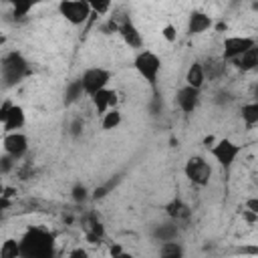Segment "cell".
<instances>
[{
	"label": "cell",
	"instance_id": "6da1fadb",
	"mask_svg": "<svg viewBox=\"0 0 258 258\" xmlns=\"http://www.w3.org/2000/svg\"><path fill=\"white\" fill-rule=\"evenodd\" d=\"M22 258H50L54 254V236L42 228H28L20 238Z\"/></svg>",
	"mask_w": 258,
	"mask_h": 258
},
{
	"label": "cell",
	"instance_id": "7a4b0ae2",
	"mask_svg": "<svg viewBox=\"0 0 258 258\" xmlns=\"http://www.w3.org/2000/svg\"><path fill=\"white\" fill-rule=\"evenodd\" d=\"M30 75V62L26 60V56L18 50H10L2 56L0 62V77H2V85L4 89L16 87L24 77Z\"/></svg>",
	"mask_w": 258,
	"mask_h": 258
},
{
	"label": "cell",
	"instance_id": "3957f363",
	"mask_svg": "<svg viewBox=\"0 0 258 258\" xmlns=\"http://www.w3.org/2000/svg\"><path fill=\"white\" fill-rule=\"evenodd\" d=\"M133 67H135L137 75H139L151 89L157 87V79H159V73H161V58H159L157 52L147 50V48L137 50V54H135V58H133Z\"/></svg>",
	"mask_w": 258,
	"mask_h": 258
},
{
	"label": "cell",
	"instance_id": "277c9868",
	"mask_svg": "<svg viewBox=\"0 0 258 258\" xmlns=\"http://www.w3.org/2000/svg\"><path fill=\"white\" fill-rule=\"evenodd\" d=\"M208 151H210V155L214 157V161H216L222 169H230V167L234 165V161L238 159V155H240V151H242V145L236 143V141H232V139H228V137H222V139H218Z\"/></svg>",
	"mask_w": 258,
	"mask_h": 258
},
{
	"label": "cell",
	"instance_id": "5b68a950",
	"mask_svg": "<svg viewBox=\"0 0 258 258\" xmlns=\"http://www.w3.org/2000/svg\"><path fill=\"white\" fill-rule=\"evenodd\" d=\"M0 123H2V131L4 133L20 131L26 125V113L12 99H4L2 105H0Z\"/></svg>",
	"mask_w": 258,
	"mask_h": 258
},
{
	"label": "cell",
	"instance_id": "8992f818",
	"mask_svg": "<svg viewBox=\"0 0 258 258\" xmlns=\"http://www.w3.org/2000/svg\"><path fill=\"white\" fill-rule=\"evenodd\" d=\"M183 173H185V177H187L194 185L204 187V185H208L210 179H212V165H210V161H208L206 157H202V155H191V157L185 159Z\"/></svg>",
	"mask_w": 258,
	"mask_h": 258
},
{
	"label": "cell",
	"instance_id": "52a82bcc",
	"mask_svg": "<svg viewBox=\"0 0 258 258\" xmlns=\"http://www.w3.org/2000/svg\"><path fill=\"white\" fill-rule=\"evenodd\" d=\"M93 8L85 0H60L58 2V14L73 26H81L89 20Z\"/></svg>",
	"mask_w": 258,
	"mask_h": 258
},
{
	"label": "cell",
	"instance_id": "ba28073f",
	"mask_svg": "<svg viewBox=\"0 0 258 258\" xmlns=\"http://www.w3.org/2000/svg\"><path fill=\"white\" fill-rule=\"evenodd\" d=\"M256 46V40L252 36H242V34H232V36H226L224 42H222V58L228 62H232L234 58L242 56L244 52H248L250 48Z\"/></svg>",
	"mask_w": 258,
	"mask_h": 258
},
{
	"label": "cell",
	"instance_id": "9c48e42d",
	"mask_svg": "<svg viewBox=\"0 0 258 258\" xmlns=\"http://www.w3.org/2000/svg\"><path fill=\"white\" fill-rule=\"evenodd\" d=\"M83 87H85V95H95L97 91L105 89L111 81V71L103 69V67H91L81 75Z\"/></svg>",
	"mask_w": 258,
	"mask_h": 258
},
{
	"label": "cell",
	"instance_id": "30bf717a",
	"mask_svg": "<svg viewBox=\"0 0 258 258\" xmlns=\"http://www.w3.org/2000/svg\"><path fill=\"white\" fill-rule=\"evenodd\" d=\"M2 149H4V153L12 155L18 161V159H22L28 153V137L24 133H20V131L4 133V137H2Z\"/></svg>",
	"mask_w": 258,
	"mask_h": 258
},
{
	"label": "cell",
	"instance_id": "8fae6325",
	"mask_svg": "<svg viewBox=\"0 0 258 258\" xmlns=\"http://www.w3.org/2000/svg\"><path fill=\"white\" fill-rule=\"evenodd\" d=\"M200 99H202V89H196L191 85H183L175 95V105L179 107L181 113H194L200 105Z\"/></svg>",
	"mask_w": 258,
	"mask_h": 258
},
{
	"label": "cell",
	"instance_id": "7c38bea8",
	"mask_svg": "<svg viewBox=\"0 0 258 258\" xmlns=\"http://www.w3.org/2000/svg\"><path fill=\"white\" fill-rule=\"evenodd\" d=\"M214 26V20L208 12L204 10H191L187 16V34L189 36H200L204 32H208Z\"/></svg>",
	"mask_w": 258,
	"mask_h": 258
},
{
	"label": "cell",
	"instance_id": "4fadbf2b",
	"mask_svg": "<svg viewBox=\"0 0 258 258\" xmlns=\"http://www.w3.org/2000/svg\"><path fill=\"white\" fill-rule=\"evenodd\" d=\"M91 101H93L95 111H97L99 115H105L109 109H115V107H117V103H119V95H117L115 89L105 87V89L97 91L95 95H91Z\"/></svg>",
	"mask_w": 258,
	"mask_h": 258
},
{
	"label": "cell",
	"instance_id": "5bb4252c",
	"mask_svg": "<svg viewBox=\"0 0 258 258\" xmlns=\"http://www.w3.org/2000/svg\"><path fill=\"white\" fill-rule=\"evenodd\" d=\"M119 34H121V38L125 40V44L129 48H135V50H141L143 48V36H141L139 28L131 20L119 22Z\"/></svg>",
	"mask_w": 258,
	"mask_h": 258
},
{
	"label": "cell",
	"instance_id": "9a60e30c",
	"mask_svg": "<svg viewBox=\"0 0 258 258\" xmlns=\"http://www.w3.org/2000/svg\"><path fill=\"white\" fill-rule=\"evenodd\" d=\"M179 236V224L173 220L167 222H159L151 228V238L157 242H169V240H177Z\"/></svg>",
	"mask_w": 258,
	"mask_h": 258
},
{
	"label": "cell",
	"instance_id": "2e32d148",
	"mask_svg": "<svg viewBox=\"0 0 258 258\" xmlns=\"http://www.w3.org/2000/svg\"><path fill=\"white\" fill-rule=\"evenodd\" d=\"M165 214H167L169 220L181 224V222H187V220H189L191 210H189V206H187L181 198H173L169 204H165Z\"/></svg>",
	"mask_w": 258,
	"mask_h": 258
},
{
	"label": "cell",
	"instance_id": "e0dca14e",
	"mask_svg": "<svg viewBox=\"0 0 258 258\" xmlns=\"http://www.w3.org/2000/svg\"><path fill=\"white\" fill-rule=\"evenodd\" d=\"M206 71H204V62L202 60H194L187 71H185V85H191L196 89H202L206 83Z\"/></svg>",
	"mask_w": 258,
	"mask_h": 258
},
{
	"label": "cell",
	"instance_id": "ac0fdd59",
	"mask_svg": "<svg viewBox=\"0 0 258 258\" xmlns=\"http://www.w3.org/2000/svg\"><path fill=\"white\" fill-rule=\"evenodd\" d=\"M232 62H234V67H236L238 71H242V73L256 71V69H258V44H256L254 48H250L248 52H244L242 56L234 58Z\"/></svg>",
	"mask_w": 258,
	"mask_h": 258
},
{
	"label": "cell",
	"instance_id": "d6986e66",
	"mask_svg": "<svg viewBox=\"0 0 258 258\" xmlns=\"http://www.w3.org/2000/svg\"><path fill=\"white\" fill-rule=\"evenodd\" d=\"M204 71H206V79L210 81H216L224 75L226 71V60L222 56H210L204 60Z\"/></svg>",
	"mask_w": 258,
	"mask_h": 258
},
{
	"label": "cell",
	"instance_id": "ffe728a7",
	"mask_svg": "<svg viewBox=\"0 0 258 258\" xmlns=\"http://www.w3.org/2000/svg\"><path fill=\"white\" fill-rule=\"evenodd\" d=\"M85 93V87H83V81L81 77L75 79V81H69L67 87H64V105H73L81 99V95Z\"/></svg>",
	"mask_w": 258,
	"mask_h": 258
},
{
	"label": "cell",
	"instance_id": "44dd1931",
	"mask_svg": "<svg viewBox=\"0 0 258 258\" xmlns=\"http://www.w3.org/2000/svg\"><path fill=\"white\" fill-rule=\"evenodd\" d=\"M121 179H123L121 175H113V177H109L105 183L97 185V187L91 191V198H93V200H105V198H107V196L121 183Z\"/></svg>",
	"mask_w": 258,
	"mask_h": 258
},
{
	"label": "cell",
	"instance_id": "7402d4cb",
	"mask_svg": "<svg viewBox=\"0 0 258 258\" xmlns=\"http://www.w3.org/2000/svg\"><path fill=\"white\" fill-rule=\"evenodd\" d=\"M240 117H242V121H244L246 127L258 125V101L244 103V105L240 107Z\"/></svg>",
	"mask_w": 258,
	"mask_h": 258
},
{
	"label": "cell",
	"instance_id": "603a6c76",
	"mask_svg": "<svg viewBox=\"0 0 258 258\" xmlns=\"http://www.w3.org/2000/svg\"><path fill=\"white\" fill-rule=\"evenodd\" d=\"M6 2L12 6V16H14L16 20H20V18L28 16V12H30L40 0H6Z\"/></svg>",
	"mask_w": 258,
	"mask_h": 258
},
{
	"label": "cell",
	"instance_id": "cb8c5ba5",
	"mask_svg": "<svg viewBox=\"0 0 258 258\" xmlns=\"http://www.w3.org/2000/svg\"><path fill=\"white\" fill-rule=\"evenodd\" d=\"M159 244H161V246H159L157 254H159V256H163V258H179V256H183V254H185V250H183L181 242H177V240L159 242Z\"/></svg>",
	"mask_w": 258,
	"mask_h": 258
},
{
	"label": "cell",
	"instance_id": "d4e9b609",
	"mask_svg": "<svg viewBox=\"0 0 258 258\" xmlns=\"http://www.w3.org/2000/svg\"><path fill=\"white\" fill-rule=\"evenodd\" d=\"M121 121H123V117H121V111L115 107V109H109L105 115H101V127L105 129V131H113V129H117L119 125H121Z\"/></svg>",
	"mask_w": 258,
	"mask_h": 258
},
{
	"label": "cell",
	"instance_id": "484cf974",
	"mask_svg": "<svg viewBox=\"0 0 258 258\" xmlns=\"http://www.w3.org/2000/svg\"><path fill=\"white\" fill-rule=\"evenodd\" d=\"M0 256H2V258H22L20 240H14V238L4 240L2 246H0Z\"/></svg>",
	"mask_w": 258,
	"mask_h": 258
},
{
	"label": "cell",
	"instance_id": "4316f807",
	"mask_svg": "<svg viewBox=\"0 0 258 258\" xmlns=\"http://www.w3.org/2000/svg\"><path fill=\"white\" fill-rule=\"evenodd\" d=\"M89 198H91V191H89V187H87L85 183H75V185H73V189H71V200H73L75 204H85Z\"/></svg>",
	"mask_w": 258,
	"mask_h": 258
},
{
	"label": "cell",
	"instance_id": "83f0119b",
	"mask_svg": "<svg viewBox=\"0 0 258 258\" xmlns=\"http://www.w3.org/2000/svg\"><path fill=\"white\" fill-rule=\"evenodd\" d=\"M85 2H89V6L93 8V12H97V14H107L109 8H111V4H113L115 0H85Z\"/></svg>",
	"mask_w": 258,
	"mask_h": 258
},
{
	"label": "cell",
	"instance_id": "f1b7e54d",
	"mask_svg": "<svg viewBox=\"0 0 258 258\" xmlns=\"http://www.w3.org/2000/svg\"><path fill=\"white\" fill-rule=\"evenodd\" d=\"M161 38L167 40V42H175L177 40V28H175V24H171V22L163 24L161 26Z\"/></svg>",
	"mask_w": 258,
	"mask_h": 258
},
{
	"label": "cell",
	"instance_id": "f546056e",
	"mask_svg": "<svg viewBox=\"0 0 258 258\" xmlns=\"http://www.w3.org/2000/svg\"><path fill=\"white\" fill-rule=\"evenodd\" d=\"M16 165V159L12 157V155H8V153H4L2 155V159H0V171L6 175V173H10L12 171V167Z\"/></svg>",
	"mask_w": 258,
	"mask_h": 258
},
{
	"label": "cell",
	"instance_id": "4dcf8cb0",
	"mask_svg": "<svg viewBox=\"0 0 258 258\" xmlns=\"http://www.w3.org/2000/svg\"><path fill=\"white\" fill-rule=\"evenodd\" d=\"M69 129H71L69 133H71L73 137H81V135H83V129H85V121H83L81 117H77V119H73V123H71Z\"/></svg>",
	"mask_w": 258,
	"mask_h": 258
},
{
	"label": "cell",
	"instance_id": "1f68e13d",
	"mask_svg": "<svg viewBox=\"0 0 258 258\" xmlns=\"http://www.w3.org/2000/svg\"><path fill=\"white\" fill-rule=\"evenodd\" d=\"M234 252H236V254H244V256H258V246H254V244H244V246H238Z\"/></svg>",
	"mask_w": 258,
	"mask_h": 258
},
{
	"label": "cell",
	"instance_id": "d6a6232c",
	"mask_svg": "<svg viewBox=\"0 0 258 258\" xmlns=\"http://www.w3.org/2000/svg\"><path fill=\"white\" fill-rule=\"evenodd\" d=\"M244 208L250 210V212H254V214H258V198H248L244 202Z\"/></svg>",
	"mask_w": 258,
	"mask_h": 258
},
{
	"label": "cell",
	"instance_id": "836d02e7",
	"mask_svg": "<svg viewBox=\"0 0 258 258\" xmlns=\"http://www.w3.org/2000/svg\"><path fill=\"white\" fill-rule=\"evenodd\" d=\"M242 218L246 220V222H250V224H254V222H258V214H254V212H250V210H242Z\"/></svg>",
	"mask_w": 258,
	"mask_h": 258
},
{
	"label": "cell",
	"instance_id": "e575fe53",
	"mask_svg": "<svg viewBox=\"0 0 258 258\" xmlns=\"http://www.w3.org/2000/svg\"><path fill=\"white\" fill-rule=\"evenodd\" d=\"M69 256H71V258H87V256H89V252H87L85 248H75V250H71V252H69Z\"/></svg>",
	"mask_w": 258,
	"mask_h": 258
},
{
	"label": "cell",
	"instance_id": "d590c367",
	"mask_svg": "<svg viewBox=\"0 0 258 258\" xmlns=\"http://www.w3.org/2000/svg\"><path fill=\"white\" fill-rule=\"evenodd\" d=\"M109 254H111V256H125V250H123L121 244H113V246L109 248Z\"/></svg>",
	"mask_w": 258,
	"mask_h": 258
},
{
	"label": "cell",
	"instance_id": "8d00e7d4",
	"mask_svg": "<svg viewBox=\"0 0 258 258\" xmlns=\"http://www.w3.org/2000/svg\"><path fill=\"white\" fill-rule=\"evenodd\" d=\"M216 141H218V139H216L214 135H206V137H204V147H206V149H210V147H212Z\"/></svg>",
	"mask_w": 258,
	"mask_h": 258
},
{
	"label": "cell",
	"instance_id": "74e56055",
	"mask_svg": "<svg viewBox=\"0 0 258 258\" xmlns=\"http://www.w3.org/2000/svg\"><path fill=\"white\" fill-rule=\"evenodd\" d=\"M252 97H254V101H258V83H256L254 89H252Z\"/></svg>",
	"mask_w": 258,
	"mask_h": 258
},
{
	"label": "cell",
	"instance_id": "f35d334b",
	"mask_svg": "<svg viewBox=\"0 0 258 258\" xmlns=\"http://www.w3.org/2000/svg\"><path fill=\"white\" fill-rule=\"evenodd\" d=\"M252 8H254V10H258V2H252Z\"/></svg>",
	"mask_w": 258,
	"mask_h": 258
}]
</instances>
